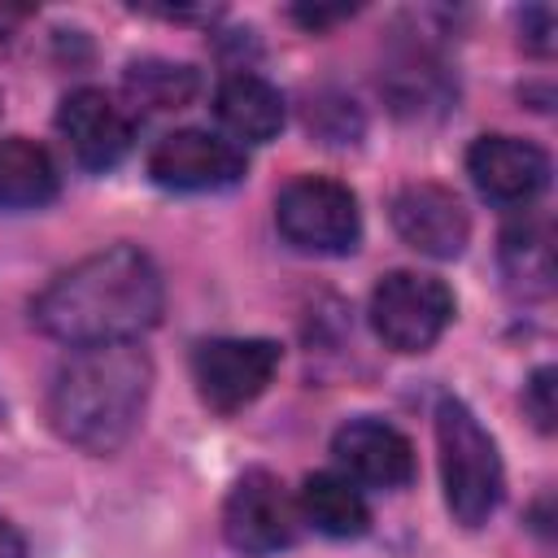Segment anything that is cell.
Returning <instances> with one entry per match:
<instances>
[{
	"mask_svg": "<svg viewBox=\"0 0 558 558\" xmlns=\"http://www.w3.org/2000/svg\"><path fill=\"white\" fill-rule=\"evenodd\" d=\"M166 283L157 262L135 244L100 248L61 270L31 305L35 327L70 349L135 344L161 323Z\"/></svg>",
	"mask_w": 558,
	"mask_h": 558,
	"instance_id": "cell-1",
	"label": "cell"
},
{
	"mask_svg": "<svg viewBox=\"0 0 558 558\" xmlns=\"http://www.w3.org/2000/svg\"><path fill=\"white\" fill-rule=\"evenodd\" d=\"M148 392L153 362L140 344L74 349L48 388V423L74 449L105 458L131 440Z\"/></svg>",
	"mask_w": 558,
	"mask_h": 558,
	"instance_id": "cell-2",
	"label": "cell"
},
{
	"mask_svg": "<svg viewBox=\"0 0 558 558\" xmlns=\"http://www.w3.org/2000/svg\"><path fill=\"white\" fill-rule=\"evenodd\" d=\"M436 449H440V480H445V506L453 523L480 527L501 506L506 471L497 440L475 418V410L458 397L436 401Z\"/></svg>",
	"mask_w": 558,
	"mask_h": 558,
	"instance_id": "cell-3",
	"label": "cell"
},
{
	"mask_svg": "<svg viewBox=\"0 0 558 558\" xmlns=\"http://www.w3.org/2000/svg\"><path fill=\"white\" fill-rule=\"evenodd\" d=\"M275 227L279 235L318 257H344L362 240L357 196L327 174H301L275 196Z\"/></svg>",
	"mask_w": 558,
	"mask_h": 558,
	"instance_id": "cell-4",
	"label": "cell"
},
{
	"mask_svg": "<svg viewBox=\"0 0 558 558\" xmlns=\"http://www.w3.org/2000/svg\"><path fill=\"white\" fill-rule=\"evenodd\" d=\"M453 318V292L423 270H392L371 292V327L392 353H427Z\"/></svg>",
	"mask_w": 558,
	"mask_h": 558,
	"instance_id": "cell-5",
	"label": "cell"
},
{
	"mask_svg": "<svg viewBox=\"0 0 558 558\" xmlns=\"http://www.w3.org/2000/svg\"><path fill=\"white\" fill-rule=\"evenodd\" d=\"M279 371V344L262 336H218L201 340L192 353V384L201 401L218 414H235L257 401Z\"/></svg>",
	"mask_w": 558,
	"mask_h": 558,
	"instance_id": "cell-6",
	"label": "cell"
},
{
	"mask_svg": "<svg viewBox=\"0 0 558 558\" xmlns=\"http://www.w3.org/2000/svg\"><path fill=\"white\" fill-rule=\"evenodd\" d=\"M296 532H301V510L279 475L253 466L231 484L222 501V536L235 554L244 558L279 554L296 541Z\"/></svg>",
	"mask_w": 558,
	"mask_h": 558,
	"instance_id": "cell-7",
	"label": "cell"
},
{
	"mask_svg": "<svg viewBox=\"0 0 558 558\" xmlns=\"http://www.w3.org/2000/svg\"><path fill=\"white\" fill-rule=\"evenodd\" d=\"M240 174H244L240 144L196 126L161 135L148 153V179L170 192H218L240 183Z\"/></svg>",
	"mask_w": 558,
	"mask_h": 558,
	"instance_id": "cell-8",
	"label": "cell"
},
{
	"mask_svg": "<svg viewBox=\"0 0 558 558\" xmlns=\"http://www.w3.org/2000/svg\"><path fill=\"white\" fill-rule=\"evenodd\" d=\"M392 227L414 253L436 257V262L458 257L471 240V218H466V205L458 201V192L445 183H427V179L405 183L392 196Z\"/></svg>",
	"mask_w": 558,
	"mask_h": 558,
	"instance_id": "cell-9",
	"label": "cell"
},
{
	"mask_svg": "<svg viewBox=\"0 0 558 558\" xmlns=\"http://www.w3.org/2000/svg\"><path fill=\"white\" fill-rule=\"evenodd\" d=\"M466 174L493 205H527L549 183V157L519 135H480L466 148Z\"/></svg>",
	"mask_w": 558,
	"mask_h": 558,
	"instance_id": "cell-10",
	"label": "cell"
},
{
	"mask_svg": "<svg viewBox=\"0 0 558 558\" xmlns=\"http://www.w3.org/2000/svg\"><path fill=\"white\" fill-rule=\"evenodd\" d=\"M57 131L65 140V148L74 153L78 166L87 170H109L126 157L131 140H135V126H131V113L105 96L100 87H78L61 100L57 109Z\"/></svg>",
	"mask_w": 558,
	"mask_h": 558,
	"instance_id": "cell-11",
	"label": "cell"
},
{
	"mask_svg": "<svg viewBox=\"0 0 558 558\" xmlns=\"http://www.w3.org/2000/svg\"><path fill=\"white\" fill-rule=\"evenodd\" d=\"M331 453L344 471V480L366 488H405L414 480V445L405 432H397L384 418H349L331 436Z\"/></svg>",
	"mask_w": 558,
	"mask_h": 558,
	"instance_id": "cell-12",
	"label": "cell"
},
{
	"mask_svg": "<svg viewBox=\"0 0 558 558\" xmlns=\"http://www.w3.org/2000/svg\"><path fill=\"white\" fill-rule=\"evenodd\" d=\"M214 113H218V122H222V131L231 135V144L235 140H244V144H266V140H275L279 131H283V96H279V87L275 83H266L262 74H248V70H240V74H227L222 83H218V92H214Z\"/></svg>",
	"mask_w": 558,
	"mask_h": 558,
	"instance_id": "cell-13",
	"label": "cell"
},
{
	"mask_svg": "<svg viewBox=\"0 0 558 558\" xmlns=\"http://www.w3.org/2000/svg\"><path fill=\"white\" fill-rule=\"evenodd\" d=\"M501 275L506 288L523 301H541L554 292V227L545 214H527L514 218L501 231Z\"/></svg>",
	"mask_w": 558,
	"mask_h": 558,
	"instance_id": "cell-14",
	"label": "cell"
},
{
	"mask_svg": "<svg viewBox=\"0 0 558 558\" xmlns=\"http://www.w3.org/2000/svg\"><path fill=\"white\" fill-rule=\"evenodd\" d=\"M296 510H301V519L314 532L336 536V541L362 536L371 527V506H366L362 488L353 480H344L340 471H314V475H305V484L296 493Z\"/></svg>",
	"mask_w": 558,
	"mask_h": 558,
	"instance_id": "cell-15",
	"label": "cell"
},
{
	"mask_svg": "<svg viewBox=\"0 0 558 558\" xmlns=\"http://www.w3.org/2000/svg\"><path fill=\"white\" fill-rule=\"evenodd\" d=\"M61 179L44 144L26 135L0 140V209H39L57 196Z\"/></svg>",
	"mask_w": 558,
	"mask_h": 558,
	"instance_id": "cell-16",
	"label": "cell"
},
{
	"mask_svg": "<svg viewBox=\"0 0 558 558\" xmlns=\"http://www.w3.org/2000/svg\"><path fill=\"white\" fill-rule=\"evenodd\" d=\"M122 92L135 109L144 113H166V109H183L196 92H201V78L192 65L183 61H161V57H144V61H131L126 65V78H122Z\"/></svg>",
	"mask_w": 558,
	"mask_h": 558,
	"instance_id": "cell-17",
	"label": "cell"
},
{
	"mask_svg": "<svg viewBox=\"0 0 558 558\" xmlns=\"http://www.w3.org/2000/svg\"><path fill=\"white\" fill-rule=\"evenodd\" d=\"M554 379H558V371H554V366H541V371H532V379L523 384V410H527V418H532L541 432H554V418H558Z\"/></svg>",
	"mask_w": 558,
	"mask_h": 558,
	"instance_id": "cell-18",
	"label": "cell"
},
{
	"mask_svg": "<svg viewBox=\"0 0 558 558\" xmlns=\"http://www.w3.org/2000/svg\"><path fill=\"white\" fill-rule=\"evenodd\" d=\"M519 44L527 48V52H536V57H549L554 52V13L545 9V4H532V9H523L519 13Z\"/></svg>",
	"mask_w": 558,
	"mask_h": 558,
	"instance_id": "cell-19",
	"label": "cell"
},
{
	"mask_svg": "<svg viewBox=\"0 0 558 558\" xmlns=\"http://www.w3.org/2000/svg\"><path fill=\"white\" fill-rule=\"evenodd\" d=\"M353 9H292V17L301 22V26H310V31H318V26H327V22H340V17H349Z\"/></svg>",
	"mask_w": 558,
	"mask_h": 558,
	"instance_id": "cell-20",
	"label": "cell"
},
{
	"mask_svg": "<svg viewBox=\"0 0 558 558\" xmlns=\"http://www.w3.org/2000/svg\"><path fill=\"white\" fill-rule=\"evenodd\" d=\"M0 558H26V536L0 514Z\"/></svg>",
	"mask_w": 558,
	"mask_h": 558,
	"instance_id": "cell-21",
	"label": "cell"
}]
</instances>
